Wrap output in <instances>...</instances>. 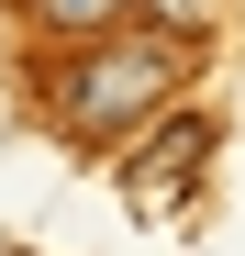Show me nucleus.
<instances>
[{
	"label": "nucleus",
	"instance_id": "f257e3e1",
	"mask_svg": "<svg viewBox=\"0 0 245 256\" xmlns=\"http://www.w3.org/2000/svg\"><path fill=\"white\" fill-rule=\"evenodd\" d=\"M178 67H190V45L178 34H156V22H134V34H90L78 56H56V122L67 134H90V145H112V134H134V122L178 90Z\"/></svg>",
	"mask_w": 245,
	"mask_h": 256
},
{
	"label": "nucleus",
	"instance_id": "20e7f679",
	"mask_svg": "<svg viewBox=\"0 0 245 256\" xmlns=\"http://www.w3.org/2000/svg\"><path fill=\"white\" fill-rule=\"evenodd\" d=\"M134 12H145L156 34H178V45H190V34H212V12H223V0H134Z\"/></svg>",
	"mask_w": 245,
	"mask_h": 256
},
{
	"label": "nucleus",
	"instance_id": "7ed1b4c3",
	"mask_svg": "<svg viewBox=\"0 0 245 256\" xmlns=\"http://www.w3.org/2000/svg\"><path fill=\"white\" fill-rule=\"evenodd\" d=\"M122 12H134V0H34V22H45V34H67V45H90V34H112Z\"/></svg>",
	"mask_w": 245,
	"mask_h": 256
},
{
	"label": "nucleus",
	"instance_id": "f03ea898",
	"mask_svg": "<svg viewBox=\"0 0 245 256\" xmlns=\"http://www.w3.org/2000/svg\"><path fill=\"white\" fill-rule=\"evenodd\" d=\"M200 156H212V122H200V112H168V122L145 134V156L122 167L134 212H178V190H190V167H200Z\"/></svg>",
	"mask_w": 245,
	"mask_h": 256
}]
</instances>
